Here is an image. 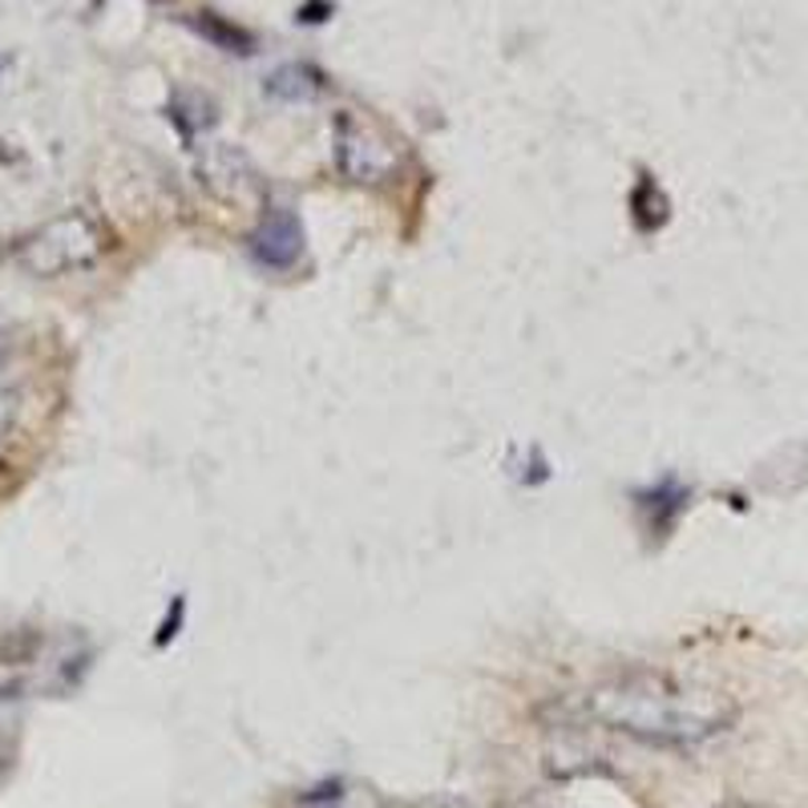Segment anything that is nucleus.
<instances>
[{
    "mask_svg": "<svg viewBox=\"0 0 808 808\" xmlns=\"http://www.w3.org/2000/svg\"><path fill=\"white\" fill-rule=\"evenodd\" d=\"M639 509L663 514L659 517V538H663V534L675 526V517L688 509V489H679V485L668 477V481H659L655 489H643V494H639Z\"/></svg>",
    "mask_w": 808,
    "mask_h": 808,
    "instance_id": "obj_9",
    "label": "nucleus"
},
{
    "mask_svg": "<svg viewBox=\"0 0 808 808\" xmlns=\"http://www.w3.org/2000/svg\"><path fill=\"white\" fill-rule=\"evenodd\" d=\"M631 218H635L639 235H655L659 226L668 223V198L659 191V183L651 174H643L631 191Z\"/></svg>",
    "mask_w": 808,
    "mask_h": 808,
    "instance_id": "obj_8",
    "label": "nucleus"
},
{
    "mask_svg": "<svg viewBox=\"0 0 808 808\" xmlns=\"http://www.w3.org/2000/svg\"><path fill=\"white\" fill-rule=\"evenodd\" d=\"M17 691H21V688H17V683H9V688H0V703H4V700H17Z\"/></svg>",
    "mask_w": 808,
    "mask_h": 808,
    "instance_id": "obj_13",
    "label": "nucleus"
},
{
    "mask_svg": "<svg viewBox=\"0 0 808 808\" xmlns=\"http://www.w3.org/2000/svg\"><path fill=\"white\" fill-rule=\"evenodd\" d=\"M106 231L89 218L86 211H69V215L45 223L37 235L21 243V267L41 275V280H57L69 271L94 267L97 259L106 255Z\"/></svg>",
    "mask_w": 808,
    "mask_h": 808,
    "instance_id": "obj_2",
    "label": "nucleus"
},
{
    "mask_svg": "<svg viewBox=\"0 0 808 808\" xmlns=\"http://www.w3.org/2000/svg\"><path fill=\"white\" fill-rule=\"evenodd\" d=\"M332 12H335L332 0H303L300 9H295V21L300 25H323Z\"/></svg>",
    "mask_w": 808,
    "mask_h": 808,
    "instance_id": "obj_11",
    "label": "nucleus"
},
{
    "mask_svg": "<svg viewBox=\"0 0 808 808\" xmlns=\"http://www.w3.org/2000/svg\"><path fill=\"white\" fill-rule=\"evenodd\" d=\"M191 29L198 32L203 41L215 45V49H223V53H238V57L255 53V37H251L247 29L231 25L226 17H218V12H194Z\"/></svg>",
    "mask_w": 808,
    "mask_h": 808,
    "instance_id": "obj_7",
    "label": "nucleus"
},
{
    "mask_svg": "<svg viewBox=\"0 0 808 808\" xmlns=\"http://www.w3.org/2000/svg\"><path fill=\"white\" fill-rule=\"evenodd\" d=\"M323 808H335V800H332V805H323Z\"/></svg>",
    "mask_w": 808,
    "mask_h": 808,
    "instance_id": "obj_15",
    "label": "nucleus"
},
{
    "mask_svg": "<svg viewBox=\"0 0 808 808\" xmlns=\"http://www.w3.org/2000/svg\"><path fill=\"white\" fill-rule=\"evenodd\" d=\"M183 619H186V598H183V594H178V598H174V611L166 614V619H162L158 635H154V646H166V643H171V639L178 635V626H183Z\"/></svg>",
    "mask_w": 808,
    "mask_h": 808,
    "instance_id": "obj_10",
    "label": "nucleus"
},
{
    "mask_svg": "<svg viewBox=\"0 0 808 808\" xmlns=\"http://www.w3.org/2000/svg\"><path fill=\"white\" fill-rule=\"evenodd\" d=\"M723 808H760V805H743V800H732V805H723Z\"/></svg>",
    "mask_w": 808,
    "mask_h": 808,
    "instance_id": "obj_14",
    "label": "nucleus"
},
{
    "mask_svg": "<svg viewBox=\"0 0 808 808\" xmlns=\"http://www.w3.org/2000/svg\"><path fill=\"white\" fill-rule=\"evenodd\" d=\"M594 715L611 723L614 732L635 736L643 743H659V748H688V743L715 732V720L691 715L675 700V691H668L663 679H626L619 688L598 691Z\"/></svg>",
    "mask_w": 808,
    "mask_h": 808,
    "instance_id": "obj_1",
    "label": "nucleus"
},
{
    "mask_svg": "<svg viewBox=\"0 0 808 808\" xmlns=\"http://www.w3.org/2000/svg\"><path fill=\"white\" fill-rule=\"evenodd\" d=\"M335 166L348 183L377 186L397 171V150L368 121L356 118L352 109H340L335 114Z\"/></svg>",
    "mask_w": 808,
    "mask_h": 808,
    "instance_id": "obj_3",
    "label": "nucleus"
},
{
    "mask_svg": "<svg viewBox=\"0 0 808 808\" xmlns=\"http://www.w3.org/2000/svg\"><path fill=\"white\" fill-rule=\"evenodd\" d=\"M198 178L215 198L223 203H251L259 198V178L255 166L247 162L243 150H231V146H211V150L198 158Z\"/></svg>",
    "mask_w": 808,
    "mask_h": 808,
    "instance_id": "obj_5",
    "label": "nucleus"
},
{
    "mask_svg": "<svg viewBox=\"0 0 808 808\" xmlns=\"http://www.w3.org/2000/svg\"><path fill=\"white\" fill-rule=\"evenodd\" d=\"M251 255L259 267L267 271H288L300 263L303 255V223L291 215L288 206H275L259 218V226L251 231Z\"/></svg>",
    "mask_w": 808,
    "mask_h": 808,
    "instance_id": "obj_4",
    "label": "nucleus"
},
{
    "mask_svg": "<svg viewBox=\"0 0 808 808\" xmlns=\"http://www.w3.org/2000/svg\"><path fill=\"white\" fill-rule=\"evenodd\" d=\"M263 94L271 101H288V106H300V101H315L323 94V74L308 61H291L280 65L275 74H267L263 81Z\"/></svg>",
    "mask_w": 808,
    "mask_h": 808,
    "instance_id": "obj_6",
    "label": "nucleus"
},
{
    "mask_svg": "<svg viewBox=\"0 0 808 808\" xmlns=\"http://www.w3.org/2000/svg\"><path fill=\"white\" fill-rule=\"evenodd\" d=\"M17 388L9 384V380L0 377V437H4V432L12 429V417H17Z\"/></svg>",
    "mask_w": 808,
    "mask_h": 808,
    "instance_id": "obj_12",
    "label": "nucleus"
}]
</instances>
